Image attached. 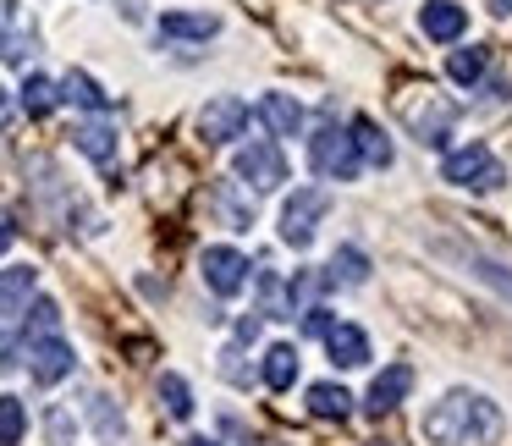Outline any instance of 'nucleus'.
Masks as SVG:
<instances>
[{
  "label": "nucleus",
  "mask_w": 512,
  "mask_h": 446,
  "mask_svg": "<svg viewBox=\"0 0 512 446\" xmlns=\"http://www.w3.org/2000/svg\"><path fill=\"white\" fill-rule=\"evenodd\" d=\"M28 347V375L39 380V386H56V380L72 375V364H78V353H72L61 336H39V342H23Z\"/></svg>",
  "instance_id": "9"
},
{
  "label": "nucleus",
  "mask_w": 512,
  "mask_h": 446,
  "mask_svg": "<svg viewBox=\"0 0 512 446\" xmlns=\"http://www.w3.org/2000/svg\"><path fill=\"white\" fill-rule=\"evenodd\" d=\"M336 276H342L347 287H358V281L369 276V259L358 254V248H336V259H331V281H336Z\"/></svg>",
  "instance_id": "29"
},
{
  "label": "nucleus",
  "mask_w": 512,
  "mask_h": 446,
  "mask_svg": "<svg viewBox=\"0 0 512 446\" xmlns=\"http://www.w3.org/2000/svg\"><path fill=\"white\" fill-rule=\"evenodd\" d=\"M424 441L430 446H490L501 435V408L479 391H452L424 413Z\"/></svg>",
  "instance_id": "1"
},
{
  "label": "nucleus",
  "mask_w": 512,
  "mask_h": 446,
  "mask_svg": "<svg viewBox=\"0 0 512 446\" xmlns=\"http://www.w3.org/2000/svg\"><path fill=\"white\" fill-rule=\"evenodd\" d=\"M441 177H446V182H457V188L490 193V188H501V182H507V171H501V160L490 155L485 144H468V149H452V155H446Z\"/></svg>",
  "instance_id": "3"
},
{
  "label": "nucleus",
  "mask_w": 512,
  "mask_h": 446,
  "mask_svg": "<svg viewBox=\"0 0 512 446\" xmlns=\"http://www.w3.org/2000/svg\"><path fill=\"white\" fill-rule=\"evenodd\" d=\"M199 270H204V281H210V292H221V298H237V292L248 287V259L237 254V248H204Z\"/></svg>",
  "instance_id": "10"
},
{
  "label": "nucleus",
  "mask_w": 512,
  "mask_h": 446,
  "mask_svg": "<svg viewBox=\"0 0 512 446\" xmlns=\"http://www.w3.org/2000/svg\"><path fill=\"white\" fill-rule=\"evenodd\" d=\"M292 380H298V347L292 342H276L265 353V386L270 391H292Z\"/></svg>",
  "instance_id": "17"
},
{
  "label": "nucleus",
  "mask_w": 512,
  "mask_h": 446,
  "mask_svg": "<svg viewBox=\"0 0 512 446\" xmlns=\"http://www.w3.org/2000/svg\"><path fill=\"white\" fill-rule=\"evenodd\" d=\"M325 347H331V364H342V369L369 364V336L358 331V325H331V331H325Z\"/></svg>",
  "instance_id": "14"
},
{
  "label": "nucleus",
  "mask_w": 512,
  "mask_h": 446,
  "mask_svg": "<svg viewBox=\"0 0 512 446\" xmlns=\"http://www.w3.org/2000/svg\"><path fill=\"white\" fill-rule=\"evenodd\" d=\"M61 100L83 105V111H105V105H111V94H105L89 72H67V78H61Z\"/></svg>",
  "instance_id": "19"
},
{
  "label": "nucleus",
  "mask_w": 512,
  "mask_h": 446,
  "mask_svg": "<svg viewBox=\"0 0 512 446\" xmlns=\"http://www.w3.org/2000/svg\"><path fill=\"white\" fill-rule=\"evenodd\" d=\"M237 177H243L248 188L270 193V188L287 182V155H281L276 144H248V149H237Z\"/></svg>",
  "instance_id": "8"
},
{
  "label": "nucleus",
  "mask_w": 512,
  "mask_h": 446,
  "mask_svg": "<svg viewBox=\"0 0 512 446\" xmlns=\"http://www.w3.org/2000/svg\"><path fill=\"white\" fill-rule=\"evenodd\" d=\"M259 292H265V320H292V303H287V287H281L276 270H259Z\"/></svg>",
  "instance_id": "25"
},
{
  "label": "nucleus",
  "mask_w": 512,
  "mask_h": 446,
  "mask_svg": "<svg viewBox=\"0 0 512 446\" xmlns=\"http://www.w3.org/2000/svg\"><path fill=\"white\" fill-rule=\"evenodd\" d=\"M83 402H89V419H94V430H100L105 435V441H122V419H116V413H111V402H105L100 397V391H89V397H83Z\"/></svg>",
  "instance_id": "28"
},
{
  "label": "nucleus",
  "mask_w": 512,
  "mask_h": 446,
  "mask_svg": "<svg viewBox=\"0 0 512 446\" xmlns=\"http://www.w3.org/2000/svg\"><path fill=\"white\" fill-rule=\"evenodd\" d=\"M353 149L369 160V166H391V138L380 133L369 116H358V122H353Z\"/></svg>",
  "instance_id": "18"
},
{
  "label": "nucleus",
  "mask_w": 512,
  "mask_h": 446,
  "mask_svg": "<svg viewBox=\"0 0 512 446\" xmlns=\"http://www.w3.org/2000/svg\"><path fill=\"white\" fill-rule=\"evenodd\" d=\"M347 402H353V397H347L342 386H309V413H314V419H336V424H342L347 419Z\"/></svg>",
  "instance_id": "23"
},
{
  "label": "nucleus",
  "mask_w": 512,
  "mask_h": 446,
  "mask_svg": "<svg viewBox=\"0 0 512 446\" xmlns=\"http://www.w3.org/2000/svg\"><path fill=\"white\" fill-rule=\"evenodd\" d=\"M72 144H78L94 166H116V127L111 122H83L78 133H72Z\"/></svg>",
  "instance_id": "15"
},
{
  "label": "nucleus",
  "mask_w": 512,
  "mask_h": 446,
  "mask_svg": "<svg viewBox=\"0 0 512 446\" xmlns=\"http://www.w3.org/2000/svg\"><path fill=\"white\" fill-rule=\"evenodd\" d=\"M259 122H265L276 138H298V127H303V105L292 100V94H265V100H259Z\"/></svg>",
  "instance_id": "13"
},
{
  "label": "nucleus",
  "mask_w": 512,
  "mask_h": 446,
  "mask_svg": "<svg viewBox=\"0 0 512 446\" xmlns=\"http://www.w3.org/2000/svg\"><path fill=\"white\" fill-rule=\"evenodd\" d=\"M17 243V221H12V210H0V254Z\"/></svg>",
  "instance_id": "33"
},
{
  "label": "nucleus",
  "mask_w": 512,
  "mask_h": 446,
  "mask_svg": "<svg viewBox=\"0 0 512 446\" xmlns=\"http://www.w3.org/2000/svg\"><path fill=\"white\" fill-rule=\"evenodd\" d=\"M402 122L413 127V138H419L424 149H446V138H452V127H457V105L424 83V89L402 94Z\"/></svg>",
  "instance_id": "2"
},
{
  "label": "nucleus",
  "mask_w": 512,
  "mask_h": 446,
  "mask_svg": "<svg viewBox=\"0 0 512 446\" xmlns=\"http://www.w3.org/2000/svg\"><path fill=\"white\" fill-rule=\"evenodd\" d=\"M45 430H50V446H72V419H67L61 408H50Z\"/></svg>",
  "instance_id": "31"
},
{
  "label": "nucleus",
  "mask_w": 512,
  "mask_h": 446,
  "mask_svg": "<svg viewBox=\"0 0 512 446\" xmlns=\"http://www.w3.org/2000/svg\"><path fill=\"white\" fill-rule=\"evenodd\" d=\"M485 67H490V50H485V45L452 50V61H446V72H452V83H463V89H474V83L485 78Z\"/></svg>",
  "instance_id": "20"
},
{
  "label": "nucleus",
  "mask_w": 512,
  "mask_h": 446,
  "mask_svg": "<svg viewBox=\"0 0 512 446\" xmlns=\"http://www.w3.org/2000/svg\"><path fill=\"white\" fill-rule=\"evenodd\" d=\"M188 446H221V441H204V435H193V441Z\"/></svg>",
  "instance_id": "37"
},
{
  "label": "nucleus",
  "mask_w": 512,
  "mask_h": 446,
  "mask_svg": "<svg viewBox=\"0 0 512 446\" xmlns=\"http://www.w3.org/2000/svg\"><path fill=\"white\" fill-rule=\"evenodd\" d=\"M325 210H331V193H320V188H298V193L287 199V210H281V243L309 248V243H314V232H320V221H325Z\"/></svg>",
  "instance_id": "4"
},
{
  "label": "nucleus",
  "mask_w": 512,
  "mask_h": 446,
  "mask_svg": "<svg viewBox=\"0 0 512 446\" xmlns=\"http://www.w3.org/2000/svg\"><path fill=\"white\" fill-rule=\"evenodd\" d=\"M309 160L314 171H320L325 182H353L358 177V149H353V133H342V127H320V138L309 144Z\"/></svg>",
  "instance_id": "5"
},
{
  "label": "nucleus",
  "mask_w": 512,
  "mask_h": 446,
  "mask_svg": "<svg viewBox=\"0 0 512 446\" xmlns=\"http://www.w3.org/2000/svg\"><path fill=\"white\" fill-rule=\"evenodd\" d=\"M160 34L166 39H215L221 34V17H210V12H166L160 17Z\"/></svg>",
  "instance_id": "16"
},
{
  "label": "nucleus",
  "mask_w": 512,
  "mask_h": 446,
  "mask_svg": "<svg viewBox=\"0 0 512 446\" xmlns=\"http://www.w3.org/2000/svg\"><path fill=\"white\" fill-rule=\"evenodd\" d=\"M490 12H496V17H512V0H490Z\"/></svg>",
  "instance_id": "35"
},
{
  "label": "nucleus",
  "mask_w": 512,
  "mask_h": 446,
  "mask_svg": "<svg viewBox=\"0 0 512 446\" xmlns=\"http://www.w3.org/2000/svg\"><path fill=\"white\" fill-rule=\"evenodd\" d=\"M254 336H259V320H254V314H248V320H237V342H254Z\"/></svg>",
  "instance_id": "34"
},
{
  "label": "nucleus",
  "mask_w": 512,
  "mask_h": 446,
  "mask_svg": "<svg viewBox=\"0 0 512 446\" xmlns=\"http://www.w3.org/2000/svg\"><path fill=\"white\" fill-rule=\"evenodd\" d=\"M408 391H413V369H408V364H391V369H380V375H375V386H369V402H364V408L380 419V413H391L402 397H408Z\"/></svg>",
  "instance_id": "11"
},
{
  "label": "nucleus",
  "mask_w": 512,
  "mask_h": 446,
  "mask_svg": "<svg viewBox=\"0 0 512 446\" xmlns=\"http://www.w3.org/2000/svg\"><path fill=\"white\" fill-rule=\"evenodd\" d=\"M56 100H61V89L45 78V72H34V78L23 83V111L28 116H50V111H56Z\"/></svg>",
  "instance_id": "22"
},
{
  "label": "nucleus",
  "mask_w": 512,
  "mask_h": 446,
  "mask_svg": "<svg viewBox=\"0 0 512 446\" xmlns=\"http://www.w3.org/2000/svg\"><path fill=\"white\" fill-rule=\"evenodd\" d=\"M6 116H12V100H6V89H0V122H6Z\"/></svg>",
  "instance_id": "36"
},
{
  "label": "nucleus",
  "mask_w": 512,
  "mask_h": 446,
  "mask_svg": "<svg viewBox=\"0 0 512 446\" xmlns=\"http://www.w3.org/2000/svg\"><path fill=\"white\" fill-rule=\"evenodd\" d=\"M34 281H39V270L34 265H17V270H6L0 276V314H17V303L34 292Z\"/></svg>",
  "instance_id": "21"
},
{
  "label": "nucleus",
  "mask_w": 512,
  "mask_h": 446,
  "mask_svg": "<svg viewBox=\"0 0 512 446\" xmlns=\"http://www.w3.org/2000/svg\"><path fill=\"white\" fill-rule=\"evenodd\" d=\"M56 325H61L56 303H50V298H39L34 309H28V320H23V336H17V342H39V336H56Z\"/></svg>",
  "instance_id": "26"
},
{
  "label": "nucleus",
  "mask_w": 512,
  "mask_h": 446,
  "mask_svg": "<svg viewBox=\"0 0 512 446\" xmlns=\"http://www.w3.org/2000/svg\"><path fill=\"white\" fill-rule=\"evenodd\" d=\"M160 402L171 419H193V386L182 375H160Z\"/></svg>",
  "instance_id": "24"
},
{
  "label": "nucleus",
  "mask_w": 512,
  "mask_h": 446,
  "mask_svg": "<svg viewBox=\"0 0 512 446\" xmlns=\"http://www.w3.org/2000/svg\"><path fill=\"white\" fill-rule=\"evenodd\" d=\"M419 28H424L430 39H441V45H452V39L468 28V12H463V6H452V0H424Z\"/></svg>",
  "instance_id": "12"
},
{
  "label": "nucleus",
  "mask_w": 512,
  "mask_h": 446,
  "mask_svg": "<svg viewBox=\"0 0 512 446\" xmlns=\"http://www.w3.org/2000/svg\"><path fill=\"white\" fill-rule=\"evenodd\" d=\"M23 430H28L23 402H17V397H0V446H17V441H23Z\"/></svg>",
  "instance_id": "27"
},
{
  "label": "nucleus",
  "mask_w": 512,
  "mask_h": 446,
  "mask_svg": "<svg viewBox=\"0 0 512 446\" xmlns=\"http://www.w3.org/2000/svg\"><path fill=\"white\" fill-rule=\"evenodd\" d=\"M34 50H39V34H34L28 6H23V0H0V61L23 67Z\"/></svg>",
  "instance_id": "6"
},
{
  "label": "nucleus",
  "mask_w": 512,
  "mask_h": 446,
  "mask_svg": "<svg viewBox=\"0 0 512 446\" xmlns=\"http://www.w3.org/2000/svg\"><path fill=\"white\" fill-rule=\"evenodd\" d=\"M243 127H248V105L237 100V94H215V100L199 111V138L204 144H232V138H243Z\"/></svg>",
  "instance_id": "7"
},
{
  "label": "nucleus",
  "mask_w": 512,
  "mask_h": 446,
  "mask_svg": "<svg viewBox=\"0 0 512 446\" xmlns=\"http://www.w3.org/2000/svg\"><path fill=\"white\" fill-rule=\"evenodd\" d=\"M215 210H221L226 221L237 226V232H243V226H254V204H243V199H237L232 188H226V182H221V188H215Z\"/></svg>",
  "instance_id": "30"
},
{
  "label": "nucleus",
  "mask_w": 512,
  "mask_h": 446,
  "mask_svg": "<svg viewBox=\"0 0 512 446\" xmlns=\"http://www.w3.org/2000/svg\"><path fill=\"white\" fill-rule=\"evenodd\" d=\"M474 265H479V276H485V281H496V287L512 298V276H507V270H501V265H490V259H474Z\"/></svg>",
  "instance_id": "32"
}]
</instances>
